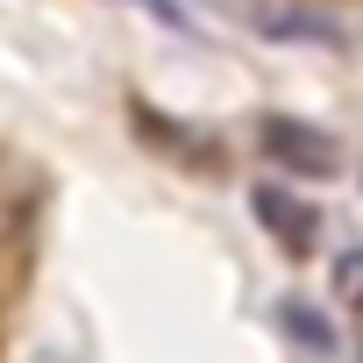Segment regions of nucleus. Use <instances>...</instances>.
Instances as JSON below:
<instances>
[{"label":"nucleus","instance_id":"nucleus-2","mask_svg":"<svg viewBox=\"0 0 363 363\" xmlns=\"http://www.w3.org/2000/svg\"><path fill=\"white\" fill-rule=\"evenodd\" d=\"M29 214H36V178H29L22 164H8V157H0V313L15 306V278H22Z\"/></svg>","mask_w":363,"mask_h":363},{"label":"nucleus","instance_id":"nucleus-6","mask_svg":"<svg viewBox=\"0 0 363 363\" xmlns=\"http://www.w3.org/2000/svg\"><path fill=\"white\" fill-rule=\"evenodd\" d=\"M335 292H342L349 306H363V250H342V257H335Z\"/></svg>","mask_w":363,"mask_h":363},{"label":"nucleus","instance_id":"nucleus-3","mask_svg":"<svg viewBox=\"0 0 363 363\" xmlns=\"http://www.w3.org/2000/svg\"><path fill=\"white\" fill-rule=\"evenodd\" d=\"M257 221H264L285 250H306V242H313V207L292 200L285 186H257Z\"/></svg>","mask_w":363,"mask_h":363},{"label":"nucleus","instance_id":"nucleus-7","mask_svg":"<svg viewBox=\"0 0 363 363\" xmlns=\"http://www.w3.org/2000/svg\"><path fill=\"white\" fill-rule=\"evenodd\" d=\"M356 363H363V349H356Z\"/></svg>","mask_w":363,"mask_h":363},{"label":"nucleus","instance_id":"nucleus-5","mask_svg":"<svg viewBox=\"0 0 363 363\" xmlns=\"http://www.w3.org/2000/svg\"><path fill=\"white\" fill-rule=\"evenodd\" d=\"M278 313H285V328H292V335H299L306 349H335V328H328V320H320V313H313L306 299H285Z\"/></svg>","mask_w":363,"mask_h":363},{"label":"nucleus","instance_id":"nucleus-4","mask_svg":"<svg viewBox=\"0 0 363 363\" xmlns=\"http://www.w3.org/2000/svg\"><path fill=\"white\" fill-rule=\"evenodd\" d=\"M257 29L264 36H278V43H342V22H328V15H306V8H264L257 15Z\"/></svg>","mask_w":363,"mask_h":363},{"label":"nucleus","instance_id":"nucleus-1","mask_svg":"<svg viewBox=\"0 0 363 363\" xmlns=\"http://www.w3.org/2000/svg\"><path fill=\"white\" fill-rule=\"evenodd\" d=\"M257 143H264V157H271L278 171H299V178H342V143H335L328 128H313V121L271 114V121L257 128Z\"/></svg>","mask_w":363,"mask_h":363}]
</instances>
